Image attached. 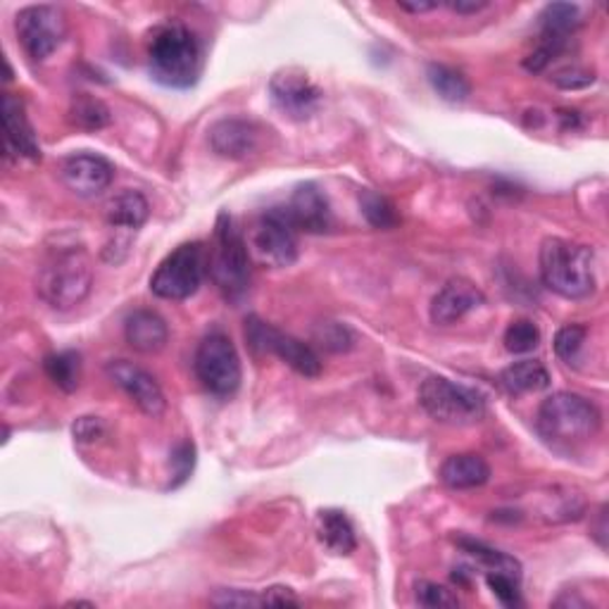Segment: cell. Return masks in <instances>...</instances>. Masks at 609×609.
<instances>
[{
  "label": "cell",
  "mask_w": 609,
  "mask_h": 609,
  "mask_svg": "<svg viewBox=\"0 0 609 609\" xmlns=\"http://www.w3.org/2000/svg\"><path fill=\"white\" fill-rule=\"evenodd\" d=\"M43 369L57 388L65 390V393H74L82 381V355L74 350L53 353L45 357Z\"/></svg>",
  "instance_id": "cell-25"
},
{
  "label": "cell",
  "mask_w": 609,
  "mask_h": 609,
  "mask_svg": "<svg viewBox=\"0 0 609 609\" xmlns=\"http://www.w3.org/2000/svg\"><path fill=\"white\" fill-rule=\"evenodd\" d=\"M262 129L255 122L229 117L220 119L210 129V146L212 150L227 160H245L262 148Z\"/></svg>",
  "instance_id": "cell-17"
},
{
  "label": "cell",
  "mask_w": 609,
  "mask_h": 609,
  "mask_svg": "<svg viewBox=\"0 0 609 609\" xmlns=\"http://www.w3.org/2000/svg\"><path fill=\"white\" fill-rule=\"evenodd\" d=\"M360 208H363V214L367 217V222L377 229H390L400 222L393 202L369 189L360 193Z\"/></svg>",
  "instance_id": "cell-29"
},
{
  "label": "cell",
  "mask_w": 609,
  "mask_h": 609,
  "mask_svg": "<svg viewBox=\"0 0 609 609\" xmlns=\"http://www.w3.org/2000/svg\"><path fill=\"white\" fill-rule=\"evenodd\" d=\"M245 340L255 353L276 355L281 363H286L293 371H298L305 379H317L322 374L319 355L312 350L307 343L274 329L272 324L258 317L245 319Z\"/></svg>",
  "instance_id": "cell-10"
},
{
  "label": "cell",
  "mask_w": 609,
  "mask_h": 609,
  "mask_svg": "<svg viewBox=\"0 0 609 609\" xmlns=\"http://www.w3.org/2000/svg\"><path fill=\"white\" fill-rule=\"evenodd\" d=\"M315 338H317V343H322L324 350H332V353H346L353 348V343H355L353 332L346 324H338V322L319 324V329L315 332Z\"/></svg>",
  "instance_id": "cell-31"
},
{
  "label": "cell",
  "mask_w": 609,
  "mask_h": 609,
  "mask_svg": "<svg viewBox=\"0 0 609 609\" xmlns=\"http://www.w3.org/2000/svg\"><path fill=\"white\" fill-rule=\"evenodd\" d=\"M503 340H505V348L512 355H526V353L538 348L540 332H538V326L531 319H514L507 326Z\"/></svg>",
  "instance_id": "cell-30"
},
{
  "label": "cell",
  "mask_w": 609,
  "mask_h": 609,
  "mask_svg": "<svg viewBox=\"0 0 609 609\" xmlns=\"http://www.w3.org/2000/svg\"><path fill=\"white\" fill-rule=\"evenodd\" d=\"M486 584L493 590V596L500 602H503L505 607H517L522 602L517 576H510V574H503V571H489Z\"/></svg>",
  "instance_id": "cell-33"
},
{
  "label": "cell",
  "mask_w": 609,
  "mask_h": 609,
  "mask_svg": "<svg viewBox=\"0 0 609 609\" xmlns=\"http://www.w3.org/2000/svg\"><path fill=\"white\" fill-rule=\"evenodd\" d=\"M74 439L76 441H82V443H96L98 439H103L105 435V424H103V419L98 417H80L74 421Z\"/></svg>",
  "instance_id": "cell-37"
},
{
  "label": "cell",
  "mask_w": 609,
  "mask_h": 609,
  "mask_svg": "<svg viewBox=\"0 0 609 609\" xmlns=\"http://www.w3.org/2000/svg\"><path fill=\"white\" fill-rule=\"evenodd\" d=\"M0 113H3L6 153L14 155V158L39 160L41 148H39L34 127H31L27 119L24 103L18 96H12V93H6L3 105H0Z\"/></svg>",
  "instance_id": "cell-19"
},
{
  "label": "cell",
  "mask_w": 609,
  "mask_h": 609,
  "mask_svg": "<svg viewBox=\"0 0 609 609\" xmlns=\"http://www.w3.org/2000/svg\"><path fill=\"white\" fill-rule=\"evenodd\" d=\"M586 336H588V332H586V326H581V324L561 326V329L555 336V353H557V357L571 363L574 357L579 355V350L584 348Z\"/></svg>",
  "instance_id": "cell-32"
},
{
  "label": "cell",
  "mask_w": 609,
  "mask_h": 609,
  "mask_svg": "<svg viewBox=\"0 0 609 609\" xmlns=\"http://www.w3.org/2000/svg\"><path fill=\"white\" fill-rule=\"evenodd\" d=\"M500 384L512 396H524V393H538L550 386V374L538 360H519L503 369L500 374Z\"/></svg>",
  "instance_id": "cell-24"
},
{
  "label": "cell",
  "mask_w": 609,
  "mask_h": 609,
  "mask_svg": "<svg viewBox=\"0 0 609 609\" xmlns=\"http://www.w3.org/2000/svg\"><path fill=\"white\" fill-rule=\"evenodd\" d=\"M60 179L80 198H96L111 189L115 167L96 153H74L62 160Z\"/></svg>",
  "instance_id": "cell-15"
},
{
  "label": "cell",
  "mask_w": 609,
  "mask_h": 609,
  "mask_svg": "<svg viewBox=\"0 0 609 609\" xmlns=\"http://www.w3.org/2000/svg\"><path fill=\"white\" fill-rule=\"evenodd\" d=\"M208 272L229 301H239L250 286V250L231 214L222 212L208 255Z\"/></svg>",
  "instance_id": "cell-5"
},
{
  "label": "cell",
  "mask_w": 609,
  "mask_h": 609,
  "mask_svg": "<svg viewBox=\"0 0 609 609\" xmlns=\"http://www.w3.org/2000/svg\"><path fill=\"white\" fill-rule=\"evenodd\" d=\"M600 410L596 402L569 390L545 398L536 414V429L545 443L555 448H574L590 441L600 429Z\"/></svg>",
  "instance_id": "cell-3"
},
{
  "label": "cell",
  "mask_w": 609,
  "mask_h": 609,
  "mask_svg": "<svg viewBox=\"0 0 609 609\" xmlns=\"http://www.w3.org/2000/svg\"><path fill=\"white\" fill-rule=\"evenodd\" d=\"M153 80L167 88H191L202 70V49L193 31L179 20L155 27L148 43Z\"/></svg>",
  "instance_id": "cell-1"
},
{
  "label": "cell",
  "mask_w": 609,
  "mask_h": 609,
  "mask_svg": "<svg viewBox=\"0 0 609 609\" xmlns=\"http://www.w3.org/2000/svg\"><path fill=\"white\" fill-rule=\"evenodd\" d=\"M196 466V445L191 441L179 443L171 450V489H179L183 481H189Z\"/></svg>",
  "instance_id": "cell-34"
},
{
  "label": "cell",
  "mask_w": 609,
  "mask_h": 609,
  "mask_svg": "<svg viewBox=\"0 0 609 609\" xmlns=\"http://www.w3.org/2000/svg\"><path fill=\"white\" fill-rule=\"evenodd\" d=\"M105 374L138 405L140 412L148 417H162L167 410V400L160 384L155 381L150 371L129 360H111L105 365Z\"/></svg>",
  "instance_id": "cell-14"
},
{
  "label": "cell",
  "mask_w": 609,
  "mask_h": 609,
  "mask_svg": "<svg viewBox=\"0 0 609 609\" xmlns=\"http://www.w3.org/2000/svg\"><path fill=\"white\" fill-rule=\"evenodd\" d=\"M93 286L91 260L82 248H55L41 262L36 291L55 309H72L86 301Z\"/></svg>",
  "instance_id": "cell-4"
},
{
  "label": "cell",
  "mask_w": 609,
  "mask_h": 609,
  "mask_svg": "<svg viewBox=\"0 0 609 609\" xmlns=\"http://www.w3.org/2000/svg\"><path fill=\"white\" fill-rule=\"evenodd\" d=\"M486 303V295L481 293L470 279H450L448 284L433 295L431 301V322L439 326H450L464 319L470 312Z\"/></svg>",
  "instance_id": "cell-18"
},
{
  "label": "cell",
  "mask_w": 609,
  "mask_h": 609,
  "mask_svg": "<svg viewBox=\"0 0 609 609\" xmlns=\"http://www.w3.org/2000/svg\"><path fill=\"white\" fill-rule=\"evenodd\" d=\"M581 24V10L571 3H550L540 14L538 49L524 60L528 72H543L567 49L571 34Z\"/></svg>",
  "instance_id": "cell-12"
},
{
  "label": "cell",
  "mask_w": 609,
  "mask_h": 609,
  "mask_svg": "<svg viewBox=\"0 0 609 609\" xmlns=\"http://www.w3.org/2000/svg\"><path fill=\"white\" fill-rule=\"evenodd\" d=\"M262 605L272 607H301V598L286 586H272L262 590Z\"/></svg>",
  "instance_id": "cell-39"
},
{
  "label": "cell",
  "mask_w": 609,
  "mask_h": 609,
  "mask_svg": "<svg viewBox=\"0 0 609 609\" xmlns=\"http://www.w3.org/2000/svg\"><path fill=\"white\" fill-rule=\"evenodd\" d=\"M460 548L472 555L476 561H481L483 567H486L489 571H503V574H510V576H517V579H522V567L519 561L510 557L507 553H500V550H493L489 548L486 543L481 540H472V538H460Z\"/></svg>",
  "instance_id": "cell-27"
},
{
  "label": "cell",
  "mask_w": 609,
  "mask_h": 609,
  "mask_svg": "<svg viewBox=\"0 0 609 609\" xmlns=\"http://www.w3.org/2000/svg\"><path fill=\"white\" fill-rule=\"evenodd\" d=\"M70 122L80 129L98 132L111 124V111L96 98L80 96L70 107Z\"/></svg>",
  "instance_id": "cell-28"
},
{
  "label": "cell",
  "mask_w": 609,
  "mask_h": 609,
  "mask_svg": "<svg viewBox=\"0 0 609 609\" xmlns=\"http://www.w3.org/2000/svg\"><path fill=\"white\" fill-rule=\"evenodd\" d=\"M124 336H127V343L134 350L153 355L167 346L169 329L158 312L136 309L127 317V324H124Z\"/></svg>",
  "instance_id": "cell-20"
},
{
  "label": "cell",
  "mask_w": 609,
  "mask_h": 609,
  "mask_svg": "<svg viewBox=\"0 0 609 609\" xmlns=\"http://www.w3.org/2000/svg\"><path fill=\"white\" fill-rule=\"evenodd\" d=\"M317 536L324 548L338 557H348L357 548L355 528L340 510H322L317 514Z\"/></svg>",
  "instance_id": "cell-22"
},
{
  "label": "cell",
  "mask_w": 609,
  "mask_h": 609,
  "mask_svg": "<svg viewBox=\"0 0 609 609\" xmlns=\"http://www.w3.org/2000/svg\"><path fill=\"white\" fill-rule=\"evenodd\" d=\"M491 479V466L481 455L474 452H462V455H450L441 464V481L452 491H472L481 489Z\"/></svg>",
  "instance_id": "cell-21"
},
{
  "label": "cell",
  "mask_w": 609,
  "mask_h": 609,
  "mask_svg": "<svg viewBox=\"0 0 609 609\" xmlns=\"http://www.w3.org/2000/svg\"><path fill=\"white\" fill-rule=\"evenodd\" d=\"M281 212L293 224L295 231L305 233H324L334 227V214L329 200L317 189L315 183H301L288 198L286 206H281Z\"/></svg>",
  "instance_id": "cell-16"
},
{
  "label": "cell",
  "mask_w": 609,
  "mask_h": 609,
  "mask_svg": "<svg viewBox=\"0 0 609 609\" xmlns=\"http://www.w3.org/2000/svg\"><path fill=\"white\" fill-rule=\"evenodd\" d=\"M248 250L264 267L284 270L298 260V231L286 220L281 208L264 212L250 231Z\"/></svg>",
  "instance_id": "cell-9"
},
{
  "label": "cell",
  "mask_w": 609,
  "mask_h": 609,
  "mask_svg": "<svg viewBox=\"0 0 609 609\" xmlns=\"http://www.w3.org/2000/svg\"><path fill=\"white\" fill-rule=\"evenodd\" d=\"M439 6H441V3H398V8H400V10H405V12H412V14H419V12H431V10H435Z\"/></svg>",
  "instance_id": "cell-41"
},
{
  "label": "cell",
  "mask_w": 609,
  "mask_h": 609,
  "mask_svg": "<svg viewBox=\"0 0 609 609\" xmlns=\"http://www.w3.org/2000/svg\"><path fill=\"white\" fill-rule=\"evenodd\" d=\"M105 214H107V224L113 227V231L136 233L148 222L150 206L138 191H122L119 196H115L111 202H107Z\"/></svg>",
  "instance_id": "cell-23"
},
{
  "label": "cell",
  "mask_w": 609,
  "mask_h": 609,
  "mask_svg": "<svg viewBox=\"0 0 609 609\" xmlns=\"http://www.w3.org/2000/svg\"><path fill=\"white\" fill-rule=\"evenodd\" d=\"M210 602L217 607H262V592L217 590Z\"/></svg>",
  "instance_id": "cell-36"
},
{
  "label": "cell",
  "mask_w": 609,
  "mask_h": 609,
  "mask_svg": "<svg viewBox=\"0 0 609 609\" xmlns=\"http://www.w3.org/2000/svg\"><path fill=\"white\" fill-rule=\"evenodd\" d=\"M540 279L545 288H550L561 298H588L596 291L592 250L567 239H545L540 245Z\"/></svg>",
  "instance_id": "cell-2"
},
{
  "label": "cell",
  "mask_w": 609,
  "mask_h": 609,
  "mask_svg": "<svg viewBox=\"0 0 609 609\" xmlns=\"http://www.w3.org/2000/svg\"><path fill=\"white\" fill-rule=\"evenodd\" d=\"M208 272V248L183 243L160 262L150 279V291L162 301H186L200 288Z\"/></svg>",
  "instance_id": "cell-7"
},
{
  "label": "cell",
  "mask_w": 609,
  "mask_h": 609,
  "mask_svg": "<svg viewBox=\"0 0 609 609\" xmlns=\"http://www.w3.org/2000/svg\"><path fill=\"white\" fill-rule=\"evenodd\" d=\"M429 84L448 103H464L472 96V84L462 72L448 65H429Z\"/></svg>",
  "instance_id": "cell-26"
},
{
  "label": "cell",
  "mask_w": 609,
  "mask_h": 609,
  "mask_svg": "<svg viewBox=\"0 0 609 609\" xmlns=\"http://www.w3.org/2000/svg\"><path fill=\"white\" fill-rule=\"evenodd\" d=\"M448 8L460 14H476L481 10H486L489 3H483V0H452V3H448Z\"/></svg>",
  "instance_id": "cell-40"
},
{
  "label": "cell",
  "mask_w": 609,
  "mask_h": 609,
  "mask_svg": "<svg viewBox=\"0 0 609 609\" xmlns=\"http://www.w3.org/2000/svg\"><path fill=\"white\" fill-rule=\"evenodd\" d=\"M198 381L217 398H231L241 386V357L224 332H210L196 350Z\"/></svg>",
  "instance_id": "cell-8"
},
{
  "label": "cell",
  "mask_w": 609,
  "mask_h": 609,
  "mask_svg": "<svg viewBox=\"0 0 609 609\" xmlns=\"http://www.w3.org/2000/svg\"><path fill=\"white\" fill-rule=\"evenodd\" d=\"M419 405L431 419L448 427H472L486 417L481 393L445 377H429L419 386Z\"/></svg>",
  "instance_id": "cell-6"
},
{
  "label": "cell",
  "mask_w": 609,
  "mask_h": 609,
  "mask_svg": "<svg viewBox=\"0 0 609 609\" xmlns=\"http://www.w3.org/2000/svg\"><path fill=\"white\" fill-rule=\"evenodd\" d=\"M270 93L279 111L295 122L309 119L322 103V91L301 70L276 72L270 82Z\"/></svg>",
  "instance_id": "cell-13"
},
{
  "label": "cell",
  "mask_w": 609,
  "mask_h": 609,
  "mask_svg": "<svg viewBox=\"0 0 609 609\" xmlns=\"http://www.w3.org/2000/svg\"><path fill=\"white\" fill-rule=\"evenodd\" d=\"M553 82L559 86V88H586L590 86L592 82H596V74L588 72V70H581V67H569V70H561L553 76Z\"/></svg>",
  "instance_id": "cell-38"
},
{
  "label": "cell",
  "mask_w": 609,
  "mask_h": 609,
  "mask_svg": "<svg viewBox=\"0 0 609 609\" xmlns=\"http://www.w3.org/2000/svg\"><path fill=\"white\" fill-rule=\"evenodd\" d=\"M417 602L421 607H429V609L458 607L460 605L458 596H452V590H448L441 584H433V581H419L417 584Z\"/></svg>",
  "instance_id": "cell-35"
},
{
  "label": "cell",
  "mask_w": 609,
  "mask_h": 609,
  "mask_svg": "<svg viewBox=\"0 0 609 609\" xmlns=\"http://www.w3.org/2000/svg\"><path fill=\"white\" fill-rule=\"evenodd\" d=\"M18 39L29 60L51 57L67 36V18L57 6H29L14 18Z\"/></svg>",
  "instance_id": "cell-11"
}]
</instances>
